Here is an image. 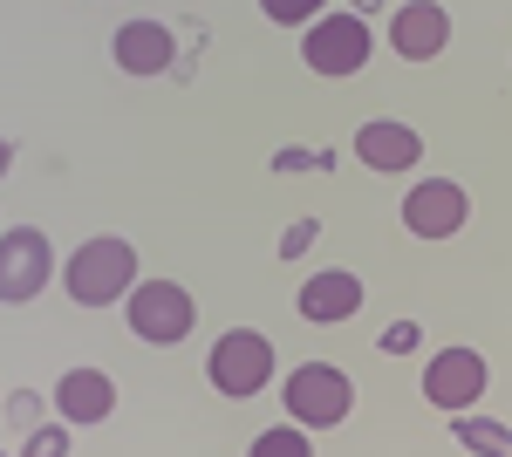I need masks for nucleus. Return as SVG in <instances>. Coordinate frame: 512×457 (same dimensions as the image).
<instances>
[{
    "instance_id": "39448f33",
    "label": "nucleus",
    "mask_w": 512,
    "mask_h": 457,
    "mask_svg": "<svg viewBox=\"0 0 512 457\" xmlns=\"http://www.w3.org/2000/svg\"><path fill=\"white\" fill-rule=\"evenodd\" d=\"M55 246H48V232L41 226H7L0 232V301L7 307H28L55 280Z\"/></svg>"
},
{
    "instance_id": "2eb2a0df",
    "label": "nucleus",
    "mask_w": 512,
    "mask_h": 457,
    "mask_svg": "<svg viewBox=\"0 0 512 457\" xmlns=\"http://www.w3.org/2000/svg\"><path fill=\"white\" fill-rule=\"evenodd\" d=\"M246 457H315V444L301 437V423H274V430L253 437V451H246Z\"/></svg>"
},
{
    "instance_id": "4be33fe9",
    "label": "nucleus",
    "mask_w": 512,
    "mask_h": 457,
    "mask_svg": "<svg viewBox=\"0 0 512 457\" xmlns=\"http://www.w3.org/2000/svg\"><path fill=\"white\" fill-rule=\"evenodd\" d=\"M0 457H14V451H0Z\"/></svg>"
},
{
    "instance_id": "9b49d317",
    "label": "nucleus",
    "mask_w": 512,
    "mask_h": 457,
    "mask_svg": "<svg viewBox=\"0 0 512 457\" xmlns=\"http://www.w3.org/2000/svg\"><path fill=\"white\" fill-rule=\"evenodd\" d=\"M110 55H117L123 76H164L171 55H178V41H171L164 21H123L117 41H110Z\"/></svg>"
},
{
    "instance_id": "dca6fc26",
    "label": "nucleus",
    "mask_w": 512,
    "mask_h": 457,
    "mask_svg": "<svg viewBox=\"0 0 512 457\" xmlns=\"http://www.w3.org/2000/svg\"><path fill=\"white\" fill-rule=\"evenodd\" d=\"M260 14L274 21V28H308L328 14V0H260Z\"/></svg>"
},
{
    "instance_id": "9d476101",
    "label": "nucleus",
    "mask_w": 512,
    "mask_h": 457,
    "mask_svg": "<svg viewBox=\"0 0 512 457\" xmlns=\"http://www.w3.org/2000/svg\"><path fill=\"white\" fill-rule=\"evenodd\" d=\"M355 157L369 171H410V164H424V137L410 123H396V116H376V123L355 130Z\"/></svg>"
},
{
    "instance_id": "423d86ee",
    "label": "nucleus",
    "mask_w": 512,
    "mask_h": 457,
    "mask_svg": "<svg viewBox=\"0 0 512 457\" xmlns=\"http://www.w3.org/2000/svg\"><path fill=\"white\" fill-rule=\"evenodd\" d=\"M492 389V369H485V355L478 348H437L431 362H424V403L444 410V417H458V410H478V396Z\"/></svg>"
},
{
    "instance_id": "4468645a",
    "label": "nucleus",
    "mask_w": 512,
    "mask_h": 457,
    "mask_svg": "<svg viewBox=\"0 0 512 457\" xmlns=\"http://www.w3.org/2000/svg\"><path fill=\"white\" fill-rule=\"evenodd\" d=\"M451 437L472 457H512V430L492 423V417H478V410H458V417H451Z\"/></svg>"
},
{
    "instance_id": "ddd939ff",
    "label": "nucleus",
    "mask_w": 512,
    "mask_h": 457,
    "mask_svg": "<svg viewBox=\"0 0 512 457\" xmlns=\"http://www.w3.org/2000/svg\"><path fill=\"white\" fill-rule=\"evenodd\" d=\"M55 410H62V423H110L117 417V382L103 369H69L55 382Z\"/></svg>"
},
{
    "instance_id": "6e6552de",
    "label": "nucleus",
    "mask_w": 512,
    "mask_h": 457,
    "mask_svg": "<svg viewBox=\"0 0 512 457\" xmlns=\"http://www.w3.org/2000/svg\"><path fill=\"white\" fill-rule=\"evenodd\" d=\"M465 219H472V198L451 178H417L403 198V226L417 239H451V232H465Z\"/></svg>"
},
{
    "instance_id": "7ed1b4c3",
    "label": "nucleus",
    "mask_w": 512,
    "mask_h": 457,
    "mask_svg": "<svg viewBox=\"0 0 512 457\" xmlns=\"http://www.w3.org/2000/svg\"><path fill=\"white\" fill-rule=\"evenodd\" d=\"M123 314H130V335L151 348H171L198 328V301L178 287V280H137L123 294Z\"/></svg>"
},
{
    "instance_id": "20e7f679",
    "label": "nucleus",
    "mask_w": 512,
    "mask_h": 457,
    "mask_svg": "<svg viewBox=\"0 0 512 457\" xmlns=\"http://www.w3.org/2000/svg\"><path fill=\"white\" fill-rule=\"evenodd\" d=\"M205 382H212L219 396H233V403L260 396V389L274 382V342H267L260 328H233V335H219L212 355H205Z\"/></svg>"
},
{
    "instance_id": "f8f14e48",
    "label": "nucleus",
    "mask_w": 512,
    "mask_h": 457,
    "mask_svg": "<svg viewBox=\"0 0 512 457\" xmlns=\"http://www.w3.org/2000/svg\"><path fill=\"white\" fill-rule=\"evenodd\" d=\"M355 307H362V280L349 267H328L315 280H301V321L335 328V321H355Z\"/></svg>"
},
{
    "instance_id": "f3484780",
    "label": "nucleus",
    "mask_w": 512,
    "mask_h": 457,
    "mask_svg": "<svg viewBox=\"0 0 512 457\" xmlns=\"http://www.w3.org/2000/svg\"><path fill=\"white\" fill-rule=\"evenodd\" d=\"M14 457H69V423H35Z\"/></svg>"
},
{
    "instance_id": "0eeeda50",
    "label": "nucleus",
    "mask_w": 512,
    "mask_h": 457,
    "mask_svg": "<svg viewBox=\"0 0 512 457\" xmlns=\"http://www.w3.org/2000/svg\"><path fill=\"white\" fill-rule=\"evenodd\" d=\"M369 48L376 41L362 28V14H321V21H308V35H301V62L315 76H362Z\"/></svg>"
},
{
    "instance_id": "1a4fd4ad",
    "label": "nucleus",
    "mask_w": 512,
    "mask_h": 457,
    "mask_svg": "<svg viewBox=\"0 0 512 457\" xmlns=\"http://www.w3.org/2000/svg\"><path fill=\"white\" fill-rule=\"evenodd\" d=\"M444 41H451V14H444L437 0H403L390 14V48L403 62H437Z\"/></svg>"
},
{
    "instance_id": "aec40b11",
    "label": "nucleus",
    "mask_w": 512,
    "mask_h": 457,
    "mask_svg": "<svg viewBox=\"0 0 512 457\" xmlns=\"http://www.w3.org/2000/svg\"><path fill=\"white\" fill-rule=\"evenodd\" d=\"M301 246H315V219H301V226H287V239H280V253H287V260H294Z\"/></svg>"
},
{
    "instance_id": "6ab92c4d",
    "label": "nucleus",
    "mask_w": 512,
    "mask_h": 457,
    "mask_svg": "<svg viewBox=\"0 0 512 457\" xmlns=\"http://www.w3.org/2000/svg\"><path fill=\"white\" fill-rule=\"evenodd\" d=\"M417 342H424V328H417V321H396L390 335H383V355H410Z\"/></svg>"
},
{
    "instance_id": "a211bd4d",
    "label": "nucleus",
    "mask_w": 512,
    "mask_h": 457,
    "mask_svg": "<svg viewBox=\"0 0 512 457\" xmlns=\"http://www.w3.org/2000/svg\"><path fill=\"white\" fill-rule=\"evenodd\" d=\"M7 423H14V430L28 437V430L41 423V396H28V389H21V396H7Z\"/></svg>"
},
{
    "instance_id": "f257e3e1",
    "label": "nucleus",
    "mask_w": 512,
    "mask_h": 457,
    "mask_svg": "<svg viewBox=\"0 0 512 457\" xmlns=\"http://www.w3.org/2000/svg\"><path fill=\"white\" fill-rule=\"evenodd\" d=\"M62 287L76 307H117L130 287H137V246L103 232V239H82L76 253L62 260Z\"/></svg>"
},
{
    "instance_id": "412c9836",
    "label": "nucleus",
    "mask_w": 512,
    "mask_h": 457,
    "mask_svg": "<svg viewBox=\"0 0 512 457\" xmlns=\"http://www.w3.org/2000/svg\"><path fill=\"white\" fill-rule=\"evenodd\" d=\"M7 164H14V144H7V137H0V178H7Z\"/></svg>"
},
{
    "instance_id": "f03ea898",
    "label": "nucleus",
    "mask_w": 512,
    "mask_h": 457,
    "mask_svg": "<svg viewBox=\"0 0 512 457\" xmlns=\"http://www.w3.org/2000/svg\"><path fill=\"white\" fill-rule=\"evenodd\" d=\"M280 403H287V423H301V430H335L355 410V382L335 362H301L280 382Z\"/></svg>"
}]
</instances>
